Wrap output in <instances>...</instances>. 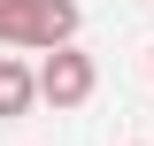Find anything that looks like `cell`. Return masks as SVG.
Instances as JSON below:
<instances>
[{"label":"cell","instance_id":"2","mask_svg":"<svg viewBox=\"0 0 154 146\" xmlns=\"http://www.w3.org/2000/svg\"><path fill=\"white\" fill-rule=\"evenodd\" d=\"M31 77H38V100L54 115H69V108H85L100 92V62L77 46V38H62V46H38V62H31Z\"/></svg>","mask_w":154,"mask_h":146},{"label":"cell","instance_id":"4","mask_svg":"<svg viewBox=\"0 0 154 146\" xmlns=\"http://www.w3.org/2000/svg\"><path fill=\"white\" fill-rule=\"evenodd\" d=\"M146 77H154V46H146Z\"/></svg>","mask_w":154,"mask_h":146},{"label":"cell","instance_id":"3","mask_svg":"<svg viewBox=\"0 0 154 146\" xmlns=\"http://www.w3.org/2000/svg\"><path fill=\"white\" fill-rule=\"evenodd\" d=\"M38 108V77H31V62L16 54V46H0V123L8 115H31Z\"/></svg>","mask_w":154,"mask_h":146},{"label":"cell","instance_id":"1","mask_svg":"<svg viewBox=\"0 0 154 146\" xmlns=\"http://www.w3.org/2000/svg\"><path fill=\"white\" fill-rule=\"evenodd\" d=\"M77 23H85L77 0H0V46H16V54L62 46V38H77Z\"/></svg>","mask_w":154,"mask_h":146}]
</instances>
